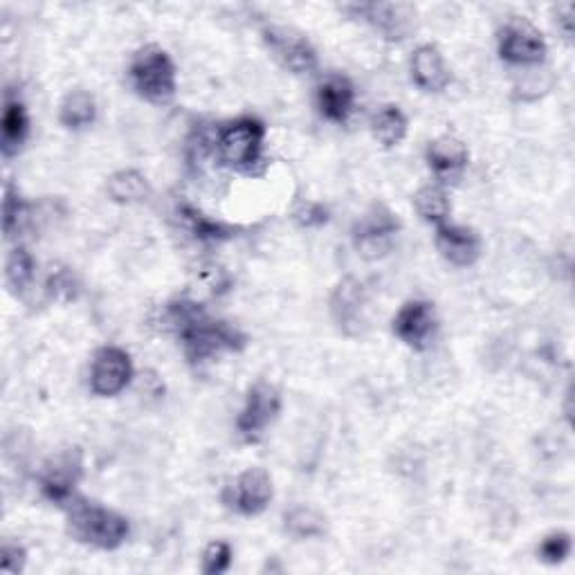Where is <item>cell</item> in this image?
Here are the masks:
<instances>
[{"mask_svg":"<svg viewBox=\"0 0 575 575\" xmlns=\"http://www.w3.org/2000/svg\"><path fill=\"white\" fill-rule=\"evenodd\" d=\"M165 326L180 339L182 351L191 365H202L220 354H239L248 337L232 324L214 319L191 299H176L165 308Z\"/></svg>","mask_w":575,"mask_h":575,"instance_id":"1","label":"cell"},{"mask_svg":"<svg viewBox=\"0 0 575 575\" xmlns=\"http://www.w3.org/2000/svg\"><path fill=\"white\" fill-rule=\"evenodd\" d=\"M66 526L75 542L99 551L120 548L131 535V522L122 513L77 497L66 506Z\"/></svg>","mask_w":575,"mask_h":575,"instance_id":"2","label":"cell"},{"mask_svg":"<svg viewBox=\"0 0 575 575\" xmlns=\"http://www.w3.org/2000/svg\"><path fill=\"white\" fill-rule=\"evenodd\" d=\"M268 129L259 118L246 115L218 129L214 140L216 160L239 174H255V169L264 160Z\"/></svg>","mask_w":575,"mask_h":575,"instance_id":"3","label":"cell"},{"mask_svg":"<svg viewBox=\"0 0 575 575\" xmlns=\"http://www.w3.org/2000/svg\"><path fill=\"white\" fill-rule=\"evenodd\" d=\"M129 77L133 90L149 103L162 106L176 97L178 70L167 50L158 46H147L138 50L129 66Z\"/></svg>","mask_w":575,"mask_h":575,"instance_id":"4","label":"cell"},{"mask_svg":"<svg viewBox=\"0 0 575 575\" xmlns=\"http://www.w3.org/2000/svg\"><path fill=\"white\" fill-rule=\"evenodd\" d=\"M499 59L517 68H537L548 57V43L544 34L526 19H510L497 34Z\"/></svg>","mask_w":575,"mask_h":575,"instance_id":"5","label":"cell"},{"mask_svg":"<svg viewBox=\"0 0 575 575\" xmlns=\"http://www.w3.org/2000/svg\"><path fill=\"white\" fill-rule=\"evenodd\" d=\"M275 497V486L264 468H248L220 490V504L241 517L261 515Z\"/></svg>","mask_w":575,"mask_h":575,"instance_id":"6","label":"cell"},{"mask_svg":"<svg viewBox=\"0 0 575 575\" xmlns=\"http://www.w3.org/2000/svg\"><path fill=\"white\" fill-rule=\"evenodd\" d=\"M398 229H400V222L396 214L387 205L376 202L354 225V246L358 255L367 261L383 259L391 252L394 237L398 235Z\"/></svg>","mask_w":575,"mask_h":575,"instance_id":"7","label":"cell"},{"mask_svg":"<svg viewBox=\"0 0 575 575\" xmlns=\"http://www.w3.org/2000/svg\"><path fill=\"white\" fill-rule=\"evenodd\" d=\"M281 414V394L275 385L257 380L248 394L246 403L237 416V432L246 443H259L266 429Z\"/></svg>","mask_w":575,"mask_h":575,"instance_id":"8","label":"cell"},{"mask_svg":"<svg viewBox=\"0 0 575 575\" xmlns=\"http://www.w3.org/2000/svg\"><path fill=\"white\" fill-rule=\"evenodd\" d=\"M136 376L129 351L120 347H101L90 363V391L99 398H115L129 389Z\"/></svg>","mask_w":575,"mask_h":575,"instance_id":"9","label":"cell"},{"mask_svg":"<svg viewBox=\"0 0 575 575\" xmlns=\"http://www.w3.org/2000/svg\"><path fill=\"white\" fill-rule=\"evenodd\" d=\"M83 477V458L79 449L57 452L41 473V493L57 506H68Z\"/></svg>","mask_w":575,"mask_h":575,"instance_id":"10","label":"cell"},{"mask_svg":"<svg viewBox=\"0 0 575 575\" xmlns=\"http://www.w3.org/2000/svg\"><path fill=\"white\" fill-rule=\"evenodd\" d=\"M264 41L272 57L293 75H310L317 70V52L313 43L297 30L284 26L264 28Z\"/></svg>","mask_w":575,"mask_h":575,"instance_id":"11","label":"cell"},{"mask_svg":"<svg viewBox=\"0 0 575 575\" xmlns=\"http://www.w3.org/2000/svg\"><path fill=\"white\" fill-rule=\"evenodd\" d=\"M436 326H438L436 308L427 299L405 301L391 321L394 335L405 344V347L414 351H423L429 347Z\"/></svg>","mask_w":575,"mask_h":575,"instance_id":"12","label":"cell"},{"mask_svg":"<svg viewBox=\"0 0 575 575\" xmlns=\"http://www.w3.org/2000/svg\"><path fill=\"white\" fill-rule=\"evenodd\" d=\"M434 246L438 255L454 268H470L482 259L484 244L482 237L473 227L456 225V222H443L436 227Z\"/></svg>","mask_w":575,"mask_h":575,"instance_id":"13","label":"cell"},{"mask_svg":"<svg viewBox=\"0 0 575 575\" xmlns=\"http://www.w3.org/2000/svg\"><path fill=\"white\" fill-rule=\"evenodd\" d=\"M367 290L356 277H344L330 295V313L341 333L360 335L365 326Z\"/></svg>","mask_w":575,"mask_h":575,"instance_id":"14","label":"cell"},{"mask_svg":"<svg viewBox=\"0 0 575 575\" xmlns=\"http://www.w3.org/2000/svg\"><path fill=\"white\" fill-rule=\"evenodd\" d=\"M317 110L326 122L333 125H347L351 120V115L358 103V92L356 86L349 77L344 75H328L319 86H317Z\"/></svg>","mask_w":575,"mask_h":575,"instance_id":"15","label":"cell"},{"mask_svg":"<svg viewBox=\"0 0 575 575\" xmlns=\"http://www.w3.org/2000/svg\"><path fill=\"white\" fill-rule=\"evenodd\" d=\"M344 12H349L354 19H363L389 41L405 39L412 30V19H414L409 8L394 6V3H356V6H344Z\"/></svg>","mask_w":575,"mask_h":575,"instance_id":"16","label":"cell"},{"mask_svg":"<svg viewBox=\"0 0 575 575\" xmlns=\"http://www.w3.org/2000/svg\"><path fill=\"white\" fill-rule=\"evenodd\" d=\"M409 70H412V81L423 90V92H443L449 81V68L440 54V50L432 43L418 46L412 54L409 61Z\"/></svg>","mask_w":575,"mask_h":575,"instance_id":"17","label":"cell"},{"mask_svg":"<svg viewBox=\"0 0 575 575\" xmlns=\"http://www.w3.org/2000/svg\"><path fill=\"white\" fill-rule=\"evenodd\" d=\"M30 136V115L19 97L8 95L3 103V120H0V153L6 160L19 156Z\"/></svg>","mask_w":575,"mask_h":575,"instance_id":"18","label":"cell"},{"mask_svg":"<svg viewBox=\"0 0 575 575\" xmlns=\"http://www.w3.org/2000/svg\"><path fill=\"white\" fill-rule=\"evenodd\" d=\"M425 160L438 178H454L468 167L470 153L468 147L458 138L440 136L427 145Z\"/></svg>","mask_w":575,"mask_h":575,"instance_id":"19","label":"cell"},{"mask_svg":"<svg viewBox=\"0 0 575 575\" xmlns=\"http://www.w3.org/2000/svg\"><path fill=\"white\" fill-rule=\"evenodd\" d=\"M178 218L182 220V225L189 229V232L198 239V241H207V244H216V241H227L237 237L239 227L227 225L222 220H214L207 214H202L200 209H196L194 205H178Z\"/></svg>","mask_w":575,"mask_h":575,"instance_id":"20","label":"cell"},{"mask_svg":"<svg viewBox=\"0 0 575 575\" xmlns=\"http://www.w3.org/2000/svg\"><path fill=\"white\" fill-rule=\"evenodd\" d=\"M106 191L108 198L118 205H140L151 196V185L142 171L122 169L108 178Z\"/></svg>","mask_w":575,"mask_h":575,"instance_id":"21","label":"cell"},{"mask_svg":"<svg viewBox=\"0 0 575 575\" xmlns=\"http://www.w3.org/2000/svg\"><path fill=\"white\" fill-rule=\"evenodd\" d=\"M97 120V101L88 90H72L59 106V122L68 131H83Z\"/></svg>","mask_w":575,"mask_h":575,"instance_id":"22","label":"cell"},{"mask_svg":"<svg viewBox=\"0 0 575 575\" xmlns=\"http://www.w3.org/2000/svg\"><path fill=\"white\" fill-rule=\"evenodd\" d=\"M407 115L400 110V106L396 103H387L383 106L371 120V133L374 138L385 147V149H394L398 145L405 142L407 138Z\"/></svg>","mask_w":575,"mask_h":575,"instance_id":"23","label":"cell"},{"mask_svg":"<svg viewBox=\"0 0 575 575\" xmlns=\"http://www.w3.org/2000/svg\"><path fill=\"white\" fill-rule=\"evenodd\" d=\"M414 207L418 211V216L438 227L443 222L449 220V214H452V202H449V196L445 191V187L440 185H425L416 191L414 196Z\"/></svg>","mask_w":575,"mask_h":575,"instance_id":"24","label":"cell"},{"mask_svg":"<svg viewBox=\"0 0 575 575\" xmlns=\"http://www.w3.org/2000/svg\"><path fill=\"white\" fill-rule=\"evenodd\" d=\"M284 531L295 539H317L326 533V517L313 506H295L284 515Z\"/></svg>","mask_w":575,"mask_h":575,"instance_id":"25","label":"cell"},{"mask_svg":"<svg viewBox=\"0 0 575 575\" xmlns=\"http://www.w3.org/2000/svg\"><path fill=\"white\" fill-rule=\"evenodd\" d=\"M37 275V261L26 246H17L6 264V279L14 295H23Z\"/></svg>","mask_w":575,"mask_h":575,"instance_id":"26","label":"cell"},{"mask_svg":"<svg viewBox=\"0 0 575 575\" xmlns=\"http://www.w3.org/2000/svg\"><path fill=\"white\" fill-rule=\"evenodd\" d=\"M28 222V202L19 194V189L8 182L3 194V232L6 239H14Z\"/></svg>","mask_w":575,"mask_h":575,"instance_id":"27","label":"cell"},{"mask_svg":"<svg viewBox=\"0 0 575 575\" xmlns=\"http://www.w3.org/2000/svg\"><path fill=\"white\" fill-rule=\"evenodd\" d=\"M571 548H573V539L566 531H553L548 533L539 546H537V559L542 564H548V566H557L562 562H566V557L571 555Z\"/></svg>","mask_w":575,"mask_h":575,"instance_id":"28","label":"cell"},{"mask_svg":"<svg viewBox=\"0 0 575 575\" xmlns=\"http://www.w3.org/2000/svg\"><path fill=\"white\" fill-rule=\"evenodd\" d=\"M232 559H235L232 544L225 542V539H214L202 551V566H200V571L205 575H220V573L229 571V566H232Z\"/></svg>","mask_w":575,"mask_h":575,"instance_id":"29","label":"cell"},{"mask_svg":"<svg viewBox=\"0 0 575 575\" xmlns=\"http://www.w3.org/2000/svg\"><path fill=\"white\" fill-rule=\"evenodd\" d=\"M77 290H79V284L68 268H59V266L50 268L46 279V293L50 295V299L70 301L77 297Z\"/></svg>","mask_w":575,"mask_h":575,"instance_id":"30","label":"cell"},{"mask_svg":"<svg viewBox=\"0 0 575 575\" xmlns=\"http://www.w3.org/2000/svg\"><path fill=\"white\" fill-rule=\"evenodd\" d=\"M293 218L297 220V225H299V227L313 229V227H321V225H326L330 216H328V207H324L321 202L306 200V202H301V205L295 209Z\"/></svg>","mask_w":575,"mask_h":575,"instance_id":"31","label":"cell"},{"mask_svg":"<svg viewBox=\"0 0 575 575\" xmlns=\"http://www.w3.org/2000/svg\"><path fill=\"white\" fill-rule=\"evenodd\" d=\"M28 564V551L19 542H6L0 548V566L6 573H23Z\"/></svg>","mask_w":575,"mask_h":575,"instance_id":"32","label":"cell"},{"mask_svg":"<svg viewBox=\"0 0 575 575\" xmlns=\"http://www.w3.org/2000/svg\"><path fill=\"white\" fill-rule=\"evenodd\" d=\"M557 28L562 30V34L566 39H571V34H573V6L571 3L557 8Z\"/></svg>","mask_w":575,"mask_h":575,"instance_id":"33","label":"cell"}]
</instances>
